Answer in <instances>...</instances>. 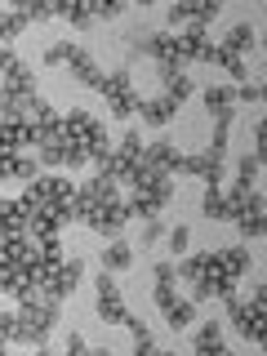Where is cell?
Masks as SVG:
<instances>
[{
    "mask_svg": "<svg viewBox=\"0 0 267 356\" xmlns=\"http://www.w3.org/2000/svg\"><path fill=\"white\" fill-rule=\"evenodd\" d=\"M250 267V250L232 245V250H209V254H192V259H178L174 272L192 285V303H209L236 289V281Z\"/></svg>",
    "mask_w": 267,
    "mask_h": 356,
    "instance_id": "obj_1",
    "label": "cell"
},
{
    "mask_svg": "<svg viewBox=\"0 0 267 356\" xmlns=\"http://www.w3.org/2000/svg\"><path fill=\"white\" fill-rule=\"evenodd\" d=\"M72 178H58V174H36L22 192V209H27V236L40 241V236H58V232L72 222Z\"/></svg>",
    "mask_w": 267,
    "mask_h": 356,
    "instance_id": "obj_2",
    "label": "cell"
},
{
    "mask_svg": "<svg viewBox=\"0 0 267 356\" xmlns=\"http://www.w3.org/2000/svg\"><path fill=\"white\" fill-rule=\"evenodd\" d=\"M72 222H85L89 232L98 236H111L116 241L129 222V209H125V196H120V183L116 178H89V183L76 187L72 196Z\"/></svg>",
    "mask_w": 267,
    "mask_h": 356,
    "instance_id": "obj_3",
    "label": "cell"
},
{
    "mask_svg": "<svg viewBox=\"0 0 267 356\" xmlns=\"http://www.w3.org/2000/svg\"><path fill=\"white\" fill-rule=\"evenodd\" d=\"M36 98V72L18 58L9 44H0V120H22Z\"/></svg>",
    "mask_w": 267,
    "mask_h": 356,
    "instance_id": "obj_4",
    "label": "cell"
},
{
    "mask_svg": "<svg viewBox=\"0 0 267 356\" xmlns=\"http://www.w3.org/2000/svg\"><path fill=\"white\" fill-rule=\"evenodd\" d=\"M58 312L63 303H54V298H27V303H18L14 312V325H9V343L14 348H49V334L58 325Z\"/></svg>",
    "mask_w": 267,
    "mask_h": 356,
    "instance_id": "obj_5",
    "label": "cell"
},
{
    "mask_svg": "<svg viewBox=\"0 0 267 356\" xmlns=\"http://www.w3.org/2000/svg\"><path fill=\"white\" fill-rule=\"evenodd\" d=\"M94 307H98V316H103V325H125L134 334V352H138V356H147L156 348L152 330L143 325V321H134L129 307L120 303V285L111 281V272H98V281H94Z\"/></svg>",
    "mask_w": 267,
    "mask_h": 356,
    "instance_id": "obj_6",
    "label": "cell"
},
{
    "mask_svg": "<svg viewBox=\"0 0 267 356\" xmlns=\"http://www.w3.org/2000/svg\"><path fill=\"white\" fill-rule=\"evenodd\" d=\"M170 200H174V178H165V174H134L129 178V196H125L129 218H161V209Z\"/></svg>",
    "mask_w": 267,
    "mask_h": 356,
    "instance_id": "obj_7",
    "label": "cell"
},
{
    "mask_svg": "<svg viewBox=\"0 0 267 356\" xmlns=\"http://www.w3.org/2000/svg\"><path fill=\"white\" fill-rule=\"evenodd\" d=\"M222 303H227V321L232 330L241 334L250 348H263V316H267V289L254 285L250 298H236V294H222Z\"/></svg>",
    "mask_w": 267,
    "mask_h": 356,
    "instance_id": "obj_8",
    "label": "cell"
},
{
    "mask_svg": "<svg viewBox=\"0 0 267 356\" xmlns=\"http://www.w3.org/2000/svg\"><path fill=\"white\" fill-rule=\"evenodd\" d=\"M40 63H44V67H72V76H76V81H81L85 89L103 94V81H107V76L98 72V63L89 58V54H85L76 40H54L49 49L40 54Z\"/></svg>",
    "mask_w": 267,
    "mask_h": 356,
    "instance_id": "obj_9",
    "label": "cell"
},
{
    "mask_svg": "<svg viewBox=\"0 0 267 356\" xmlns=\"http://www.w3.org/2000/svg\"><path fill=\"white\" fill-rule=\"evenodd\" d=\"M138 156H143V134L138 129H125V134H120V143H116V152L98 165V174L116 178V183H129L134 170H138Z\"/></svg>",
    "mask_w": 267,
    "mask_h": 356,
    "instance_id": "obj_10",
    "label": "cell"
},
{
    "mask_svg": "<svg viewBox=\"0 0 267 356\" xmlns=\"http://www.w3.org/2000/svg\"><path fill=\"white\" fill-rule=\"evenodd\" d=\"M103 98H107V111L116 120H129L134 111H138V89H134V76H129V67L125 72H107V81H103Z\"/></svg>",
    "mask_w": 267,
    "mask_h": 356,
    "instance_id": "obj_11",
    "label": "cell"
},
{
    "mask_svg": "<svg viewBox=\"0 0 267 356\" xmlns=\"http://www.w3.org/2000/svg\"><path fill=\"white\" fill-rule=\"evenodd\" d=\"M222 161H227V152H183V165H178V174H192L200 178L205 187H222Z\"/></svg>",
    "mask_w": 267,
    "mask_h": 356,
    "instance_id": "obj_12",
    "label": "cell"
},
{
    "mask_svg": "<svg viewBox=\"0 0 267 356\" xmlns=\"http://www.w3.org/2000/svg\"><path fill=\"white\" fill-rule=\"evenodd\" d=\"M232 222L241 227L245 241H263V192L259 187H250V192H241L236 200V214H232Z\"/></svg>",
    "mask_w": 267,
    "mask_h": 356,
    "instance_id": "obj_13",
    "label": "cell"
},
{
    "mask_svg": "<svg viewBox=\"0 0 267 356\" xmlns=\"http://www.w3.org/2000/svg\"><path fill=\"white\" fill-rule=\"evenodd\" d=\"M187 98H178V94H156V98H143L138 103V111H134V116H143V125H152V129H165L170 125V120L178 116V107H183Z\"/></svg>",
    "mask_w": 267,
    "mask_h": 356,
    "instance_id": "obj_14",
    "label": "cell"
},
{
    "mask_svg": "<svg viewBox=\"0 0 267 356\" xmlns=\"http://www.w3.org/2000/svg\"><path fill=\"white\" fill-rule=\"evenodd\" d=\"M218 18V0H200V5H170V27L192 31V27H209Z\"/></svg>",
    "mask_w": 267,
    "mask_h": 356,
    "instance_id": "obj_15",
    "label": "cell"
},
{
    "mask_svg": "<svg viewBox=\"0 0 267 356\" xmlns=\"http://www.w3.org/2000/svg\"><path fill=\"white\" fill-rule=\"evenodd\" d=\"M81 276H85V259H63V267L54 272V281L49 289H44V298H54V303H67V298L76 294V285H81Z\"/></svg>",
    "mask_w": 267,
    "mask_h": 356,
    "instance_id": "obj_16",
    "label": "cell"
},
{
    "mask_svg": "<svg viewBox=\"0 0 267 356\" xmlns=\"http://www.w3.org/2000/svg\"><path fill=\"white\" fill-rule=\"evenodd\" d=\"M236 200H241V192L205 187V200H200V209H205V218H209V222H232V214H236Z\"/></svg>",
    "mask_w": 267,
    "mask_h": 356,
    "instance_id": "obj_17",
    "label": "cell"
},
{
    "mask_svg": "<svg viewBox=\"0 0 267 356\" xmlns=\"http://www.w3.org/2000/svg\"><path fill=\"white\" fill-rule=\"evenodd\" d=\"M40 174V161L27 152H0V183H9V178H22V183H31V178Z\"/></svg>",
    "mask_w": 267,
    "mask_h": 356,
    "instance_id": "obj_18",
    "label": "cell"
},
{
    "mask_svg": "<svg viewBox=\"0 0 267 356\" xmlns=\"http://www.w3.org/2000/svg\"><path fill=\"white\" fill-rule=\"evenodd\" d=\"M156 289H152V298H156V307L161 312H170V307H178L183 298H178V289H174V281H178V272H174V263H156Z\"/></svg>",
    "mask_w": 267,
    "mask_h": 356,
    "instance_id": "obj_19",
    "label": "cell"
},
{
    "mask_svg": "<svg viewBox=\"0 0 267 356\" xmlns=\"http://www.w3.org/2000/svg\"><path fill=\"white\" fill-rule=\"evenodd\" d=\"M9 236H27V209L22 200H0V241Z\"/></svg>",
    "mask_w": 267,
    "mask_h": 356,
    "instance_id": "obj_20",
    "label": "cell"
},
{
    "mask_svg": "<svg viewBox=\"0 0 267 356\" xmlns=\"http://www.w3.org/2000/svg\"><path fill=\"white\" fill-rule=\"evenodd\" d=\"M54 18H67L76 31H89V27H94V9L81 5V0H54Z\"/></svg>",
    "mask_w": 267,
    "mask_h": 356,
    "instance_id": "obj_21",
    "label": "cell"
},
{
    "mask_svg": "<svg viewBox=\"0 0 267 356\" xmlns=\"http://www.w3.org/2000/svg\"><path fill=\"white\" fill-rule=\"evenodd\" d=\"M192 352L196 356H222V325H218V321H205V325L196 330Z\"/></svg>",
    "mask_w": 267,
    "mask_h": 356,
    "instance_id": "obj_22",
    "label": "cell"
},
{
    "mask_svg": "<svg viewBox=\"0 0 267 356\" xmlns=\"http://www.w3.org/2000/svg\"><path fill=\"white\" fill-rule=\"evenodd\" d=\"M254 44H259V36H254V27H250V22H236V27H232L227 36L218 40V49H227L232 58H241V54H245V49H254Z\"/></svg>",
    "mask_w": 267,
    "mask_h": 356,
    "instance_id": "obj_23",
    "label": "cell"
},
{
    "mask_svg": "<svg viewBox=\"0 0 267 356\" xmlns=\"http://www.w3.org/2000/svg\"><path fill=\"white\" fill-rule=\"evenodd\" d=\"M259 174H263V161L254 152H245L236 161V187H232V192H250V187H259Z\"/></svg>",
    "mask_w": 267,
    "mask_h": 356,
    "instance_id": "obj_24",
    "label": "cell"
},
{
    "mask_svg": "<svg viewBox=\"0 0 267 356\" xmlns=\"http://www.w3.org/2000/svg\"><path fill=\"white\" fill-rule=\"evenodd\" d=\"M129 263H134V245L116 236V241H111L107 250H103V272H125Z\"/></svg>",
    "mask_w": 267,
    "mask_h": 356,
    "instance_id": "obj_25",
    "label": "cell"
},
{
    "mask_svg": "<svg viewBox=\"0 0 267 356\" xmlns=\"http://www.w3.org/2000/svg\"><path fill=\"white\" fill-rule=\"evenodd\" d=\"M27 27H31V18L22 14V9H5V14H0V44H9L14 36H22Z\"/></svg>",
    "mask_w": 267,
    "mask_h": 356,
    "instance_id": "obj_26",
    "label": "cell"
},
{
    "mask_svg": "<svg viewBox=\"0 0 267 356\" xmlns=\"http://www.w3.org/2000/svg\"><path fill=\"white\" fill-rule=\"evenodd\" d=\"M192 321H196V303H192V298H183L178 307H170V312H165V325H170L174 334H183L187 325H192Z\"/></svg>",
    "mask_w": 267,
    "mask_h": 356,
    "instance_id": "obj_27",
    "label": "cell"
},
{
    "mask_svg": "<svg viewBox=\"0 0 267 356\" xmlns=\"http://www.w3.org/2000/svg\"><path fill=\"white\" fill-rule=\"evenodd\" d=\"M200 98H205L209 111H214V107H236V89H227V85H209Z\"/></svg>",
    "mask_w": 267,
    "mask_h": 356,
    "instance_id": "obj_28",
    "label": "cell"
},
{
    "mask_svg": "<svg viewBox=\"0 0 267 356\" xmlns=\"http://www.w3.org/2000/svg\"><path fill=\"white\" fill-rule=\"evenodd\" d=\"M236 103H254V107H259V103H263V85H259V81L236 85Z\"/></svg>",
    "mask_w": 267,
    "mask_h": 356,
    "instance_id": "obj_29",
    "label": "cell"
},
{
    "mask_svg": "<svg viewBox=\"0 0 267 356\" xmlns=\"http://www.w3.org/2000/svg\"><path fill=\"white\" fill-rule=\"evenodd\" d=\"M89 9H94V22L98 18H120V14H125V5H116V0H94Z\"/></svg>",
    "mask_w": 267,
    "mask_h": 356,
    "instance_id": "obj_30",
    "label": "cell"
},
{
    "mask_svg": "<svg viewBox=\"0 0 267 356\" xmlns=\"http://www.w3.org/2000/svg\"><path fill=\"white\" fill-rule=\"evenodd\" d=\"M165 236V227H161V218H147V227H143V250H152L156 241Z\"/></svg>",
    "mask_w": 267,
    "mask_h": 356,
    "instance_id": "obj_31",
    "label": "cell"
},
{
    "mask_svg": "<svg viewBox=\"0 0 267 356\" xmlns=\"http://www.w3.org/2000/svg\"><path fill=\"white\" fill-rule=\"evenodd\" d=\"M187 241H192V232H187L183 222H178V227L170 232V245H174V254H183V250H187Z\"/></svg>",
    "mask_w": 267,
    "mask_h": 356,
    "instance_id": "obj_32",
    "label": "cell"
},
{
    "mask_svg": "<svg viewBox=\"0 0 267 356\" xmlns=\"http://www.w3.org/2000/svg\"><path fill=\"white\" fill-rule=\"evenodd\" d=\"M85 348H89V343H85V339H81V334H76V330L67 334V352H85Z\"/></svg>",
    "mask_w": 267,
    "mask_h": 356,
    "instance_id": "obj_33",
    "label": "cell"
}]
</instances>
